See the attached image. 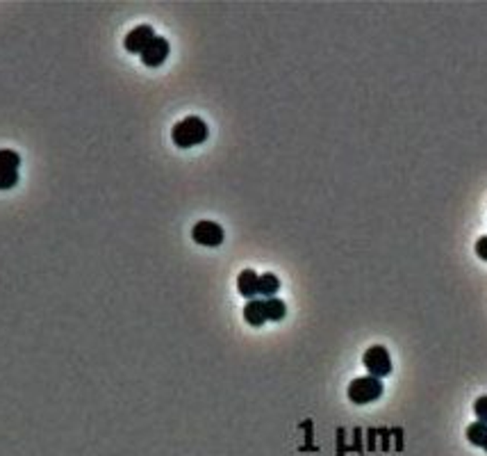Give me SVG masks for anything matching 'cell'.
<instances>
[{
    "mask_svg": "<svg viewBox=\"0 0 487 456\" xmlns=\"http://www.w3.org/2000/svg\"><path fill=\"white\" fill-rule=\"evenodd\" d=\"M207 124L201 117H185L182 122H178L171 131V140L180 149H191V146H198L207 140Z\"/></svg>",
    "mask_w": 487,
    "mask_h": 456,
    "instance_id": "6da1fadb",
    "label": "cell"
},
{
    "mask_svg": "<svg viewBox=\"0 0 487 456\" xmlns=\"http://www.w3.org/2000/svg\"><path fill=\"white\" fill-rule=\"evenodd\" d=\"M346 395H349V399L353 404L364 406V404L376 402L382 395V381L376 376H371V374L369 376H358L349 383V390H346Z\"/></svg>",
    "mask_w": 487,
    "mask_h": 456,
    "instance_id": "7a4b0ae2",
    "label": "cell"
},
{
    "mask_svg": "<svg viewBox=\"0 0 487 456\" xmlns=\"http://www.w3.org/2000/svg\"><path fill=\"white\" fill-rule=\"evenodd\" d=\"M362 365L367 367V372L376 378L392 374V356L382 345H373L362 354Z\"/></svg>",
    "mask_w": 487,
    "mask_h": 456,
    "instance_id": "3957f363",
    "label": "cell"
},
{
    "mask_svg": "<svg viewBox=\"0 0 487 456\" xmlns=\"http://www.w3.org/2000/svg\"><path fill=\"white\" fill-rule=\"evenodd\" d=\"M191 237H194V242L201 244V247H221L223 240H225V233L216 221L203 219V221L194 223V228H191Z\"/></svg>",
    "mask_w": 487,
    "mask_h": 456,
    "instance_id": "277c9868",
    "label": "cell"
},
{
    "mask_svg": "<svg viewBox=\"0 0 487 456\" xmlns=\"http://www.w3.org/2000/svg\"><path fill=\"white\" fill-rule=\"evenodd\" d=\"M155 37H158V34H155V30L151 28V25H137V28H133L128 32V37L123 39V46H126V50H130V53L142 55L146 50V46H149Z\"/></svg>",
    "mask_w": 487,
    "mask_h": 456,
    "instance_id": "5b68a950",
    "label": "cell"
},
{
    "mask_svg": "<svg viewBox=\"0 0 487 456\" xmlns=\"http://www.w3.org/2000/svg\"><path fill=\"white\" fill-rule=\"evenodd\" d=\"M171 53V46H169V41L164 39V37H155L149 46H146V50L139 57H142V62L146 66H151V68H158L162 66L164 62H167V57Z\"/></svg>",
    "mask_w": 487,
    "mask_h": 456,
    "instance_id": "8992f818",
    "label": "cell"
},
{
    "mask_svg": "<svg viewBox=\"0 0 487 456\" xmlns=\"http://www.w3.org/2000/svg\"><path fill=\"white\" fill-rule=\"evenodd\" d=\"M244 320H246L250 326H262L267 322L264 299H248V304L244 306Z\"/></svg>",
    "mask_w": 487,
    "mask_h": 456,
    "instance_id": "52a82bcc",
    "label": "cell"
},
{
    "mask_svg": "<svg viewBox=\"0 0 487 456\" xmlns=\"http://www.w3.org/2000/svg\"><path fill=\"white\" fill-rule=\"evenodd\" d=\"M257 274L253 270H244L237 277V290L241 297L246 299H255L257 297Z\"/></svg>",
    "mask_w": 487,
    "mask_h": 456,
    "instance_id": "ba28073f",
    "label": "cell"
},
{
    "mask_svg": "<svg viewBox=\"0 0 487 456\" xmlns=\"http://www.w3.org/2000/svg\"><path fill=\"white\" fill-rule=\"evenodd\" d=\"M280 290V279L276 274H262L257 279V295L264 297V299H271L276 297V292Z\"/></svg>",
    "mask_w": 487,
    "mask_h": 456,
    "instance_id": "9c48e42d",
    "label": "cell"
},
{
    "mask_svg": "<svg viewBox=\"0 0 487 456\" xmlns=\"http://www.w3.org/2000/svg\"><path fill=\"white\" fill-rule=\"evenodd\" d=\"M264 306H267V320H269V322H280V320H285L287 306H285L283 299H278V297L264 299Z\"/></svg>",
    "mask_w": 487,
    "mask_h": 456,
    "instance_id": "30bf717a",
    "label": "cell"
},
{
    "mask_svg": "<svg viewBox=\"0 0 487 456\" xmlns=\"http://www.w3.org/2000/svg\"><path fill=\"white\" fill-rule=\"evenodd\" d=\"M487 438V422H481V420H476V422H472L467 427V441L476 445V447H483Z\"/></svg>",
    "mask_w": 487,
    "mask_h": 456,
    "instance_id": "8fae6325",
    "label": "cell"
},
{
    "mask_svg": "<svg viewBox=\"0 0 487 456\" xmlns=\"http://www.w3.org/2000/svg\"><path fill=\"white\" fill-rule=\"evenodd\" d=\"M0 167L5 169H16L19 171L21 167V156L12 149H0Z\"/></svg>",
    "mask_w": 487,
    "mask_h": 456,
    "instance_id": "7c38bea8",
    "label": "cell"
},
{
    "mask_svg": "<svg viewBox=\"0 0 487 456\" xmlns=\"http://www.w3.org/2000/svg\"><path fill=\"white\" fill-rule=\"evenodd\" d=\"M16 183H19V171L0 167V189H12Z\"/></svg>",
    "mask_w": 487,
    "mask_h": 456,
    "instance_id": "4fadbf2b",
    "label": "cell"
},
{
    "mask_svg": "<svg viewBox=\"0 0 487 456\" xmlns=\"http://www.w3.org/2000/svg\"><path fill=\"white\" fill-rule=\"evenodd\" d=\"M474 413L481 422H487V395H481V397L474 402Z\"/></svg>",
    "mask_w": 487,
    "mask_h": 456,
    "instance_id": "5bb4252c",
    "label": "cell"
},
{
    "mask_svg": "<svg viewBox=\"0 0 487 456\" xmlns=\"http://www.w3.org/2000/svg\"><path fill=\"white\" fill-rule=\"evenodd\" d=\"M476 256L481 258V260H485L487 263V235H483V237H478L476 240Z\"/></svg>",
    "mask_w": 487,
    "mask_h": 456,
    "instance_id": "9a60e30c",
    "label": "cell"
},
{
    "mask_svg": "<svg viewBox=\"0 0 487 456\" xmlns=\"http://www.w3.org/2000/svg\"><path fill=\"white\" fill-rule=\"evenodd\" d=\"M483 450L487 452V438H485V443H483Z\"/></svg>",
    "mask_w": 487,
    "mask_h": 456,
    "instance_id": "2e32d148",
    "label": "cell"
}]
</instances>
